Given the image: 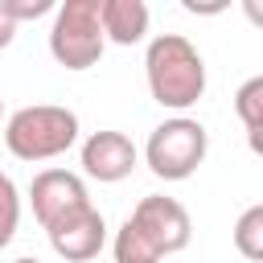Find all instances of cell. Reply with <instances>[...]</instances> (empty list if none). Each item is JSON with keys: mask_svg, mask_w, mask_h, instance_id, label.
Listing matches in <instances>:
<instances>
[{"mask_svg": "<svg viewBox=\"0 0 263 263\" xmlns=\"http://www.w3.org/2000/svg\"><path fill=\"white\" fill-rule=\"evenodd\" d=\"M111 251H115V263H160V251H156V247L136 230V222H132V218L115 230Z\"/></svg>", "mask_w": 263, "mask_h": 263, "instance_id": "30bf717a", "label": "cell"}, {"mask_svg": "<svg viewBox=\"0 0 263 263\" xmlns=\"http://www.w3.org/2000/svg\"><path fill=\"white\" fill-rule=\"evenodd\" d=\"M12 263H41V259H33V255H25V259H12Z\"/></svg>", "mask_w": 263, "mask_h": 263, "instance_id": "2e32d148", "label": "cell"}, {"mask_svg": "<svg viewBox=\"0 0 263 263\" xmlns=\"http://www.w3.org/2000/svg\"><path fill=\"white\" fill-rule=\"evenodd\" d=\"M136 160H140V152H136V144L123 132H111L107 127V132H90L82 140V173L95 177V181L115 185V181L132 177Z\"/></svg>", "mask_w": 263, "mask_h": 263, "instance_id": "ba28073f", "label": "cell"}, {"mask_svg": "<svg viewBox=\"0 0 263 263\" xmlns=\"http://www.w3.org/2000/svg\"><path fill=\"white\" fill-rule=\"evenodd\" d=\"M45 234H49L53 255H62L66 263H86V259H95V255L103 251V242H107V222H103V214L86 201V205L70 210L66 218H58L53 226H45Z\"/></svg>", "mask_w": 263, "mask_h": 263, "instance_id": "8992f818", "label": "cell"}, {"mask_svg": "<svg viewBox=\"0 0 263 263\" xmlns=\"http://www.w3.org/2000/svg\"><path fill=\"white\" fill-rule=\"evenodd\" d=\"M144 74L152 99L168 111H185L205 95V62L193 49V41L181 33H160L148 41Z\"/></svg>", "mask_w": 263, "mask_h": 263, "instance_id": "6da1fadb", "label": "cell"}, {"mask_svg": "<svg viewBox=\"0 0 263 263\" xmlns=\"http://www.w3.org/2000/svg\"><path fill=\"white\" fill-rule=\"evenodd\" d=\"M16 222H21V193H16L12 177H8V173H0V251L12 242Z\"/></svg>", "mask_w": 263, "mask_h": 263, "instance_id": "4fadbf2b", "label": "cell"}, {"mask_svg": "<svg viewBox=\"0 0 263 263\" xmlns=\"http://www.w3.org/2000/svg\"><path fill=\"white\" fill-rule=\"evenodd\" d=\"M74 140H78V115L53 103L21 107L4 123V144L16 160H53L66 148H74Z\"/></svg>", "mask_w": 263, "mask_h": 263, "instance_id": "7a4b0ae2", "label": "cell"}, {"mask_svg": "<svg viewBox=\"0 0 263 263\" xmlns=\"http://www.w3.org/2000/svg\"><path fill=\"white\" fill-rule=\"evenodd\" d=\"M12 37H16V25L0 12V49H8V45H12Z\"/></svg>", "mask_w": 263, "mask_h": 263, "instance_id": "9a60e30c", "label": "cell"}, {"mask_svg": "<svg viewBox=\"0 0 263 263\" xmlns=\"http://www.w3.org/2000/svg\"><path fill=\"white\" fill-rule=\"evenodd\" d=\"M107 49L99 25V0H66L49 29V53L66 70H90Z\"/></svg>", "mask_w": 263, "mask_h": 263, "instance_id": "3957f363", "label": "cell"}, {"mask_svg": "<svg viewBox=\"0 0 263 263\" xmlns=\"http://www.w3.org/2000/svg\"><path fill=\"white\" fill-rule=\"evenodd\" d=\"M29 201H33V218H37L41 230H45V226H53L58 218H66L70 210L86 205L90 197H86V185H82L78 173L45 168V173L33 177V185H29Z\"/></svg>", "mask_w": 263, "mask_h": 263, "instance_id": "52a82bcc", "label": "cell"}, {"mask_svg": "<svg viewBox=\"0 0 263 263\" xmlns=\"http://www.w3.org/2000/svg\"><path fill=\"white\" fill-rule=\"evenodd\" d=\"M0 115H4V99H0Z\"/></svg>", "mask_w": 263, "mask_h": 263, "instance_id": "e0dca14e", "label": "cell"}, {"mask_svg": "<svg viewBox=\"0 0 263 263\" xmlns=\"http://www.w3.org/2000/svg\"><path fill=\"white\" fill-rule=\"evenodd\" d=\"M234 247L242 259H263V205L242 210V218L234 222Z\"/></svg>", "mask_w": 263, "mask_h": 263, "instance_id": "7c38bea8", "label": "cell"}, {"mask_svg": "<svg viewBox=\"0 0 263 263\" xmlns=\"http://www.w3.org/2000/svg\"><path fill=\"white\" fill-rule=\"evenodd\" d=\"M103 37L115 45H136L148 33V4L144 0H99Z\"/></svg>", "mask_w": 263, "mask_h": 263, "instance_id": "9c48e42d", "label": "cell"}, {"mask_svg": "<svg viewBox=\"0 0 263 263\" xmlns=\"http://www.w3.org/2000/svg\"><path fill=\"white\" fill-rule=\"evenodd\" d=\"M234 111L251 136V148H259V127H263V78L242 82V90L234 95Z\"/></svg>", "mask_w": 263, "mask_h": 263, "instance_id": "8fae6325", "label": "cell"}, {"mask_svg": "<svg viewBox=\"0 0 263 263\" xmlns=\"http://www.w3.org/2000/svg\"><path fill=\"white\" fill-rule=\"evenodd\" d=\"M53 8V0H0V12L16 25V21H37Z\"/></svg>", "mask_w": 263, "mask_h": 263, "instance_id": "5bb4252c", "label": "cell"}, {"mask_svg": "<svg viewBox=\"0 0 263 263\" xmlns=\"http://www.w3.org/2000/svg\"><path fill=\"white\" fill-rule=\"evenodd\" d=\"M205 148H210V136L197 119L189 115H173L164 119L160 127H152L148 144H144V160L156 177L164 181H185L197 173V164L205 160Z\"/></svg>", "mask_w": 263, "mask_h": 263, "instance_id": "277c9868", "label": "cell"}, {"mask_svg": "<svg viewBox=\"0 0 263 263\" xmlns=\"http://www.w3.org/2000/svg\"><path fill=\"white\" fill-rule=\"evenodd\" d=\"M132 222H136V230L160 251V259L185 251L189 238H193V222H189L185 205H181L177 197H164V193L144 197V201L132 210Z\"/></svg>", "mask_w": 263, "mask_h": 263, "instance_id": "5b68a950", "label": "cell"}]
</instances>
